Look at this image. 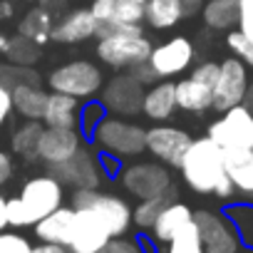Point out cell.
I'll use <instances>...</instances> for the list:
<instances>
[{
    "label": "cell",
    "instance_id": "38",
    "mask_svg": "<svg viewBox=\"0 0 253 253\" xmlns=\"http://www.w3.org/2000/svg\"><path fill=\"white\" fill-rule=\"evenodd\" d=\"M99 253H147V248L142 246V241L124 238V236H114V238H109V243H107Z\"/></svg>",
    "mask_w": 253,
    "mask_h": 253
},
{
    "label": "cell",
    "instance_id": "35",
    "mask_svg": "<svg viewBox=\"0 0 253 253\" xmlns=\"http://www.w3.org/2000/svg\"><path fill=\"white\" fill-rule=\"evenodd\" d=\"M226 45L233 52V57H238L246 67H253V40H248L238 28L226 33Z\"/></svg>",
    "mask_w": 253,
    "mask_h": 253
},
{
    "label": "cell",
    "instance_id": "50",
    "mask_svg": "<svg viewBox=\"0 0 253 253\" xmlns=\"http://www.w3.org/2000/svg\"><path fill=\"white\" fill-rule=\"evenodd\" d=\"M5 45H8V35H5L3 30H0V55L5 52Z\"/></svg>",
    "mask_w": 253,
    "mask_h": 253
},
{
    "label": "cell",
    "instance_id": "31",
    "mask_svg": "<svg viewBox=\"0 0 253 253\" xmlns=\"http://www.w3.org/2000/svg\"><path fill=\"white\" fill-rule=\"evenodd\" d=\"M5 60L13 62V65H23V67H33L38 60H40V45L23 38V35H15V38H8V45H5Z\"/></svg>",
    "mask_w": 253,
    "mask_h": 253
},
{
    "label": "cell",
    "instance_id": "26",
    "mask_svg": "<svg viewBox=\"0 0 253 253\" xmlns=\"http://www.w3.org/2000/svg\"><path fill=\"white\" fill-rule=\"evenodd\" d=\"M184 20L181 0H147L144 3V23L154 30H169Z\"/></svg>",
    "mask_w": 253,
    "mask_h": 253
},
{
    "label": "cell",
    "instance_id": "1",
    "mask_svg": "<svg viewBox=\"0 0 253 253\" xmlns=\"http://www.w3.org/2000/svg\"><path fill=\"white\" fill-rule=\"evenodd\" d=\"M179 169L186 186L196 194L216 196L223 201L236 194V186L226 171V154L211 137L191 139L186 154L181 157Z\"/></svg>",
    "mask_w": 253,
    "mask_h": 253
},
{
    "label": "cell",
    "instance_id": "34",
    "mask_svg": "<svg viewBox=\"0 0 253 253\" xmlns=\"http://www.w3.org/2000/svg\"><path fill=\"white\" fill-rule=\"evenodd\" d=\"M0 84H5L8 89L18 87V84H40L38 72L33 67H23V65H13V62H0Z\"/></svg>",
    "mask_w": 253,
    "mask_h": 253
},
{
    "label": "cell",
    "instance_id": "18",
    "mask_svg": "<svg viewBox=\"0 0 253 253\" xmlns=\"http://www.w3.org/2000/svg\"><path fill=\"white\" fill-rule=\"evenodd\" d=\"M97 35H99V23L89 8H75L65 13L52 28V40L60 45H77Z\"/></svg>",
    "mask_w": 253,
    "mask_h": 253
},
{
    "label": "cell",
    "instance_id": "20",
    "mask_svg": "<svg viewBox=\"0 0 253 253\" xmlns=\"http://www.w3.org/2000/svg\"><path fill=\"white\" fill-rule=\"evenodd\" d=\"M72 226H75V209L72 206H60L52 213H47L45 218H40L33 228L35 236L40 238V243H55V246H65L72 238Z\"/></svg>",
    "mask_w": 253,
    "mask_h": 253
},
{
    "label": "cell",
    "instance_id": "4",
    "mask_svg": "<svg viewBox=\"0 0 253 253\" xmlns=\"http://www.w3.org/2000/svg\"><path fill=\"white\" fill-rule=\"evenodd\" d=\"M206 137H211L226 154L253 152V112L246 104L221 112V117L209 124Z\"/></svg>",
    "mask_w": 253,
    "mask_h": 253
},
{
    "label": "cell",
    "instance_id": "27",
    "mask_svg": "<svg viewBox=\"0 0 253 253\" xmlns=\"http://www.w3.org/2000/svg\"><path fill=\"white\" fill-rule=\"evenodd\" d=\"M238 13H241V0H209L201 10L206 28L226 33L238 25Z\"/></svg>",
    "mask_w": 253,
    "mask_h": 253
},
{
    "label": "cell",
    "instance_id": "40",
    "mask_svg": "<svg viewBox=\"0 0 253 253\" xmlns=\"http://www.w3.org/2000/svg\"><path fill=\"white\" fill-rule=\"evenodd\" d=\"M248 40H253V0H241V13L236 25Z\"/></svg>",
    "mask_w": 253,
    "mask_h": 253
},
{
    "label": "cell",
    "instance_id": "2",
    "mask_svg": "<svg viewBox=\"0 0 253 253\" xmlns=\"http://www.w3.org/2000/svg\"><path fill=\"white\" fill-rule=\"evenodd\" d=\"M94 50H97L99 62L112 70H134L149 60L152 42L144 38L142 28L114 30V33L99 35Z\"/></svg>",
    "mask_w": 253,
    "mask_h": 253
},
{
    "label": "cell",
    "instance_id": "22",
    "mask_svg": "<svg viewBox=\"0 0 253 253\" xmlns=\"http://www.w3.org/2000/svg\"><path fill=\"white\" fill-rule=\"evenodd\" d=\"M194 221V211L186 206V204H181V201H169L164 209H162V213L157 216V221H154V226H152V236L159 241V243H169L181 228H186L189 223Z\"/></svg>",
    "mask_w": 253,
    "mask_h": 253
},
{
    "label": "cell",
    "instance_id": "32",
    "mask_svg": "<svg viewBox=\"0 0 253 253\" xmlns=\"http://www.w3.org/2000/svg\"><path fill=\"white\" fill-rule=\"evenodd\" d=\"M223 213L236 226V231L241 236V243L253 248V204H231Z\"/></svg>",
    "mask_w": 253,
    "mask_h": 253
},
{
    "label": "cell",
    "instance_id": "46",
    "mask_svg": "<svg viewBox=\"0 0 253 253\" xmlns=\"http://www.w3.org/2000/svg\"><path fill=\"white\" fill-rule=\"evenodd\" d=\"M33 253H72V251L65 246H55V243H40V246H35Z\"/></svg>",
    "mask_w": 253,
    "mask_h": 253
},
{
    "label": "cell",
    "instance_id": "21",
    "mask_svg": "<svg viewBox=\"0 0 253 253\" xmlns=\"http://www.w3.org/2000/svg\"><path fill=\"white\" fill-rule=\"evenodd\" d=\"M82 99L62 94V92H50L47 107L42 114L45 126H65V129H80V112H82Z\"/></svg>",
    "mask_w": 253,
    "mask_h": 253
},
{
    "label": "cell",
    "instance_id": "30",
    "mask_svg": "<svg viewBox=\"0 0 253 253\" xmlns=\"http://www.w3.org/2000/svg\"><path fill=\"white\" fill-rule=\"evenodd\" d=\"M174 199H176V189H171V191L164 194V196L139 199V204H137L134 211H132V223H134L137 228H142V231H152V226H154L157 216L162 213V209H164L169 201H174Z\"/></svg>",
    "mask_w": 253,
    "mask_h": 253
},
{
    "label": "cell",
    "instance_id": "12",
    "mask_svg": "<svg viewBox=\"0 0 253 253\" xmlns=\"http://www.w3.org/2000/svg\"><path fill=\"white\" fill-rule=\"evenodd\" d=\"M194 57H196L194 42L189 38L176 35V38H169L167 42L152 47V55L147 62L159 80H171V77L184 75L194 65Z\"/></svg>",
    "mask_w": 253,
    "mask_h": 253
},
{
    "label": "cell",
    "instance_id": "44",
    "mask_svg": "<svg viewBox=\"0 0 253 253\" xmlns=\"http://www.w3.org/2000/svg\"><path fill=\"white\" fill-rule=\"evenodd\" d=\"M15 10H18L15 0H0V20H10V18H15Z\"/></svg>",
    "mask_w": 253,
    "mask_h": 253
},
{
    "label": "cell",
    "instance_id": "6",
    "mask_svg": "<svg viewBox=\"0 0 253 253\" xmlns=\"http://www.w3.org/2000/svg\"><path fill=\"white\" fill-rule=\"evenodd\" d=\"M72 209H92L107 223L112 238L124 236L132 226V206L117 194H104L99 189H75Z\"/></svg>",
    "mask_w": 253,
    "mask_h": 253
},
{
    "label": "cell",
    "instance_id": "19",
    "mask_svg": "<svg viewBox=\"0 0 253 253\" xmlns=\"http://www.w3.org/2000/svg\"><path fill=\"white\" fill-rule=\"evenodd\" d=\"M176 107V82L171 80H159L147 87L144 102H142V114L152 122H167L174 114Z\"/></svg>",
    "mask_w": 253,
    "mask_h": 253
},
{
    "label": "cell",
    "instance_id": "36",
    "mask_svg": "<svg viewBox=\"0 0 253 253\" xmlns=\"http://www.w3.org/2000/svg\"><path fill=\"white\" fill-rule=\"evenodd\" d=\"M104 117H107V109H104L102 102H87V104H82V112H80V132H82V137H89L92 139L97 124Z\"/></svg>",
    "mask_w": 253,
    "mask_h": 253
},
{
    "label": "cell",
    "instance_id": "10",
    "mask_svg": "<svg viewBox=\"0 0 253 253\" xmlns=\"http://www.w3.org/2000/svg\"><path fill=\"white\" fill-rule=\"evenodd\" d=\"M194 223L201 233L206 253H238L241 251V236L231 218L221 211L199 209L194 211Z\"/></svg>",
    "mask_w": 253,
    "mask_h": 253
},
{
    "label": "cell",
    "instance_id": "7",
    "mask_svg": "<svg viewBox=\"0 0 253 253\" xmlns=\"http://www.w3.org/2000/svg\"><path fill=\"white\" fill-rule=\"evenodd\" d=\"M122 186L126 194H132L134 199H154L169 194L171 186V174L167 164L162 162H134L126 164L119 171Z\"/></svg>",
    "mask_w": 253,
    "mask_h": 253
},
{
    "label": "cell",
    "instance_id": "23",
    "mask_svg": "<svg viewBox=\"0 0 253 253\" xmlns=\"http://www.w3.org/2000/svg\"><path fill=\"white\" fill-rule=\"evenodd\" d=\"M52 28H55L52 10L45 8V5H35L20 18L18 35H23V38H28V40H33L42 47L47 40H52Z\"/></svg>",
    "mask_w": 253,
    "mask_h": 253
},
{
    "label": "cell",
    "instance_id": "41",
    "mask_svg": "<svg viewBox=\"0 0 253 253\" xmlns=\"http://www.w3.org/2000/svg\"><path fill=\"white\" fill-rule=\"evenodd\" d=\"M10 112H13V92L5 84H0V126L5 124Z\"/></svg>",
    "mask_w": 253,
    "mask_h": 253
},
{
    "label": "cell",
    "instance_id": "13",
    "mask_svg": "<svg viewBox=\"0 0 253 253\" xmlns=\"http://www.w3.org/2000/svg\"><path fill=\"white\" fill-rule=\"evenodd\" d=\"M191 139L194 137L189 132H184L181 126L157 122L152 129H147V152L167 167H179L181 157L186 154V149L191 144Z\"/></svg>",
    "mask_w": 253,
    "mask_h": 253
},
{
    "label": "cell",
    "instance_id": "15",
    "mask_svg": "<svg viewBox=\"0 0 253 253\" xmlns=\"http://www.w3.org/2000/svg\"><path fill=\"white\" fill-rule=\"evenodd\" d=\"M50 169L65 186H72V189H97L99 181L104 179L102 159L99 154H92L89 149H80L72 159Z\"/></svg>",
    "mask_w": 253,
    "mask_h": 253
},
{
    "label": "cell",
    "instance_id": "17",
    "mask_svg": "<svg viewBox=\"0 0 253 253\" xmlns=\"http://www.w3.org/2000/svg\"><path fill=\"white\" fill-rule=\"evenodd\" d=\"M82 149V132L80 129H65V126H45L40 142H38V159L57 167L67 159H72Z\"/></svg>",
    "mask_w": 253,
    "mask_h": 253
},
{
    "label": "cell",
    "instance_id": "47",
    "mask_svg": "<svg viewBox=\"0 0 253 253\" xmlns=\"http://www.w3.org/2000/svg\"><path fill=\"white\" fill-rule=\"evenodd\" d=\"M5 204H8V199L0 196V231H5V226H8V211H5Z\"/></svg>",
    "mask_w": 253,
    "mask_h": 253
},
{
    "label": "cell",
    "instance_id": "3",
    "mask_svg": "<svg viewBox=\"0 0 253 253\" xmlns=\"http://www.w3.org/2000/svg\"><path fill=\"white\" fill-rule=\"evenodd\" d=\"M94 144L104 152L112 154L117 159H129V157H139L147 149V129L134 122H126L122 117L107 114L92 134Z\"/></svg>",
    "mask_w": 253,
    "mask_h": 253
},
{
    "label": "cell",
    "instance_id": "5",
    "mask_svg": "<svg viewBox=\"0 0 253 253\" xmlns=\"http://www.w3.org/2000/svg\"><path fill=\"white\" fill-rule=\"evenodd\" d=\"M47 84H50L52 92H62V94H70V97H77V99H89L102 89L104 77H102V70L94 62L70 60V62H65V65H60L50 72Z\"/></svg>",
    "mask_w": 253,
    "mask_h": 253
},
{
    "label": "cell",
    "instance_id": "33",
    "mask_svg": "<svg viewBox=\"0 0 253 253\" xmlns=\"http://www.w3.org/2000/svg\"><path fill=\"white\" fill-rule=\"evenodd\" d=\"M167 253H206L201 233L196 228V223L191 221L186 228H181L169 243H167Z\"/></svg>",
    "mask_w": 253,
    "mask_h": 253
},
{
    "label": "cell",
    "instance_id": "25",
    "mask_svg": "<svg viewBox=\"0 0 253 253\" xmlns=\"http://www.w3.org/2000/svg\"><path fill=\"white\" fill-rule=\"evenodd\" d=\"M10 92H13V109L20 117H25V119H40L42 122V114H45L50 92H45L40 84H18Z\"/></svg>",
    "mask_w": 253,
    "mask_h": 253
},
{
    "label": "cell",
    "instance_id": "8",
    "mask_svg": "<svg viewBox=\"0 0 253 253\" xmlns=\"http://www.w3.org/2000/svg\"><path fill=\"white\" fill-rule=\"evenodd\" d=\"M144 92H147V84H142L134 77L132 70H126L122 75H114L107 84H102L99 102L104 104L107 114H114V117H134L137 112H142Z\"/></svg>",
    "mask_w": 253,
    "mask_h": 253
},
{
    "label": "cell",
    "instance_id": "39",
    "mask_svg": "<svg viewBox=\"0 0 253 253\" xmlns=\"http://www.w3.org/2000/svg\"><path fill=\"white\" fill-rule=\"evenodd\" d=\"M218 70H221V65H218V62L206 60V62H199L189 77H194V80H199V82H204L206 87H211V89H213V87H216V82H218Z\"/></svg>",
    "mask_w": 253,
    "mask_h": 253
},
{
    "label": "cell",
    "instance_id": "14",
    "mask_svg": "<svg viewBox=\"0 0 253 253\" xmlns=\"http://www.w3.org/2000/svg\"><path fill=\"white\" fill-rule=\"evenodd\" d=\"M248 67L238 57H226L218 70V82L213 87V109L226 112L236 104H243L248 89Z\"/></svg>",
    "mask_w": 253,
    "mask_h": 253
},
{
    "label": "cell",
    "instance_id": "9",
    "mask_svg": "<svg viewBox=\"0 0 253 253\" xmlns=\"http://www.w3.org/2000/svg\"><path fill=\"white\" fill-rule=\"evenodd\" d=\"M33 221V226L45 218L47 213H52L55 209L62 206L65 201V184L55 176V174H42V176H33L23 184L20 196H18Z\"/></svg>",
    "mask_w": 253,
    "mask_h": 253
},
{
    "label": "cell",
    "instance_id": "51",
    "mask_svg": "<svg viewBox=\"0 0 253 253\" xmlns=\"http://www.w3.org/2000/svg\"><path fill=\"white\" fill-rule=\"evenodd\" d=\"M246 253H253V248H251V251H246Z\"/></svg>",
    "mask_w": 253,
    "mask_h": 253
},
{
    "label": "cell",
    "instance_id": "42",
    "mask_svg": "<svg viewBox=\"0 0 253 253\" xmlns=\"http://www.w3.org/2000/svg\"><path fill=\"white\" fill-rule=\"evenodd\" d=\"M10 179H13V157L5 149H0V186H5Z\"/></svg>",
    "mask_w": 253,
    "mask_h": 253
},
{
    "label": "cell",
    "instance_id": "45",
    "mask_svg": "<svg viewBox=\"0 0 253 253\" xmlns=\"http://www.w3.org/2000/svg\"><path fill=\"white\" fill-rule=\"evenodd\" d=\"M181 8H184V18L196 15L199 10H204V0H181Z\"/></svg>",
    "mask_w": 253,
    "mask_h": 253
},
{
    "label": "cell",
    "instance_id": "16",
    "mask_svg": "<svg viewBox=\"0 0 253 253\" xmlns=\"http://www.w3.org/2000/svg\"><path fill=\"white\" fill-rule=\"evenodd\" d=\"M112 233L107 223L92 209H75V226L67 248L72 253H99L109 243Z\"/></svg>",
    "mask_w": 253,
    "mask_h": 253
},
{
    "label": "cell",
    "instance_id": "43",
    "mask_svg": "<svg viewBox=\"0 0 253 253\" xmlns=\"http://www.w3.org/2000/svg\"><path fill=\"white\" fill-rule=\"evenodd\" d=\"M132 72H134V77H137V80H139L142 84H147V87H149V84H154V82L159 80V77L154 75V70L149 67V62H144V65H139V67H134Z\"/></svg>",
    "mask_w": 253,
    "mask_h": 253
},
{
    "label": "cell",
    "instance_id": "49",
    "mask_svg": "<svg viewBox=\"0 0 253 253\" xmlns=\"http://www.w3.org/2000/svg\"><path fill=\"white\" fill-rule=\"evenodd\" d=\"M60 3H67V0H40V5H45L50 10H52V5H60Z\"/></svg>",
    "mask_w": 253,
    "mask_h": 253
},
{
    "label": "cell",
    "instance_id": "37",
    "mask_svg": "<svg viewBox=\"0 0 253 253\" xmlns=\"http://www.w3.org/2000/svg\"><path fill=\"white\" fill-rule=\"evenodd\" d=\"M35 246L18 231H0V253H33Z\"/></svg>",
    "mask_w": 253,
    "mask_h": 253
},
{
    "label": "cell",
    "instance_id": "11",
    "mask_svg": "<svg viewBox=\"0 0 253 253\" xmlns=\"http://www.w3.org/2000/svg\"><path fill=\"white\" fill-rule=\"evenodd\" d=\"M144 3L147 0H92L89 10L94 13V18L99 23V35H107L114 30L142 28Z\"/></svg>",
    "mask_w": 253,
    "mask_h": 253
},
{
    "label": "cell",
    "instance_id": "29",
    "mask_svg": "<svg viewBox=\"0 0 253 253\" xmlns=\"http://www.w3.org/2000/svg\"><path fill=\"white\" fill-rule=\"evenodd\" d=\"M42 129H45V126L40 124V119H25L18 129L13 132V137H10L13 152L20 154V157L35 159L38 157V142H40Z\"/></svg>",
    "mask_w": 253,
    "mask_h": 253
},
{
    "label": "cell",
    "instance_id": "24",
    "mask_svg": "<svg viewBox=\"0 0 253 253\" xmlns=\"http://www.w3.org/2000/svg\"><path fill=\"white\" fill-rule=\"evenodd\" d=\"M176 107L184 112H194V114L206 112L213 107V89L194 77L179 80L176 82Z\"/></svg>",
    "mask_w": 253,
    "mask_h": 253
},
{
    "label": "cell",
    "instance_id": "48",
    "mask_svg": "<svg viewBox=\"0 0 253 253\" xmlns=\"http://www.w3.org/2000/svg\"><path fill=\"white\" fill-rule=\"evenodd\" d=\"M243 104L253 112V82H248V89H246V97H243Z\"/></svg>",
    "mask_w": 253,
    "mask_h": 253
},
{
    "label": "cell",
    "instance_id": "28",
    "mask_svg": "<svg viewBox=\"0 0 253 253\" xmlns=\"http://www.w3.org/2000/svg\"><path fill=\"white\" fill-rule=\"evenodd\" d=\"M226 171H228L236 191L253 199V152H248V154H226Z\"/></svg>",
    "mask_w": 253,
    "mask_h": 253
}]
</instances>
